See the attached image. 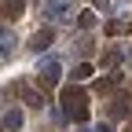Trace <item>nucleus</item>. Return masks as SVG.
<instances>
[{"label":"nucleus","instance_id":"nucleus-1","mask_svg":"<svg viewBox=\"0 0 132 132\" xmlns=\"http://www.w3.org/2000/svg\"><path fill=\"white\" fill-rule=\"evenodd\" d=\"M62 106H66V118L77 121V125H85L88 121V95L81 92V88H62Z\"/></svg>","mask_w":132,"mask_h":132},{"label":"nucleus","instance_id":"nucleus-2","mask_svg":"<svg viewBox=\"0 0 132 132\" xmlns=\"http://www.w3.org/2000/svg\"><path fill=\"white\" fill-rule=\"evenodd\" d=\"M59 81H62V62H59L55 55L40 59V62H37V85H40V88H55Z\"/></svg>","mask_w":132,"mask_h":132},{"label":"nucleus","instance_id":"nucleus-3","mask_svg":"<svg viewBox=\"0 0 132 132\" xmlns=\"http://www.w3.org/2000/svg\"><path fill=\"white\" fill-rule=\"evenodd\" d=\"M73 0H44V19L48 22H73Z\"/></svg>","mask_w":132,"mask_h":132},{"label":"nucleus","instance_id":"nucleus-4","mask_svg":"<svg viewBox=\"0 0 132 132\" xmlns=\"http://www.w3.org/2000/svg\"><path fill=\"white\" fill-rule=\"evenodd\" d=\"M52 44H55V29H52V26H44V29H37V33L29 37V48H33V52H48Z\"/></svg>","mask_w":132,"mask_h":132},{"label":"nucleus","instance_id":"nucleus-5","mask_svg":"<svg viewBox=\"0 0 132 132\" xmlns=\"http://www.w3.org/2000/svg\"><path fill=\"white\" fill-rule=\"evenodd\" d=\"M26 11V0H0V15L4 19H19Z\"/></svg>","mask_w":132,"mask_h":132},{"label":"nucleus","instance_id":"nucleus-6","mask_svg":"<svg viewBox=\"0 0 132 132\" xmlns=\"http://www.w3.org/2000/svg\"><path fill=\"white\" fill-rule=\"evenodd\" d=\"M11 52H15V33H11L7 26H0V55L7 59Z\"/></svg>","mask_w":132,"mask_h":132},{"label":"nucleus","instance_id":"nucleus-7","mask_svg":"<svg viewBox=\"0 0 132 132\" xmlns=\"http://www.w3.org/2000/svg\"><path fill=\"white\" fill-rule=\"evenodd\" d=\"M22 121H26V118H22V110H19V106H11V110L4 114V128H11V132H19Z\"/></svg>","mask_w":132,"mask_h":132},{"label":"nucleus","instance_id":"nucleus-8","mask_svg":"<svg viewBox=\"0 0 132 132\" xmlns=\"http://www.w3.org/2000/svg\"><path fill=\"white\" fill-rule=\"evenodd\" d=\"M19 92H22V99H26V103H29V106H33V110H44V106H48V99H44V95H37V92H29V88H26V85H22V88H19Z\"/></svg>","mask_w":132,"mask_h":132},{"label":"nucleus","instance_id":"nucleus-9","mask_svg":"<svg viewBox=\"0 0 132 132\" xmlns=\"http://www.w3.org/2000/svg\"><path fill=\"white\" fill-rule=\"evenodd\" d=\"M77 26H81V29H92V26H95V11H88V7L77 11Z\"/></svg>","mask_w":132,"mask_h":132},{"label":"nucleus","instance_id":"nucleus-10","mask_svg":"<svg viewBox=\"0 0 132 132\" xmlns=\"http://www.w3.org/2000/svg\"><path fill=\"white\" fill-rule=\"evenodd\" d=\"M92 73H95V70H92V62H77V66H73V81H88Z\"/></svg>","mask_w":132,"mask_h":132},{"label":"nucleus","instance_id":"nucleus-11","mask_svg":"<svg viewBox=\"0 0 132 132\" xmlns=\"http://www.w3.org/2000/svg\"><path fill=\"white\" fill-rule=\"evenodd\" d=\"M128 29H132V26H128V22H118V19L106 22V33H110V37H121V33H128Z\"/></svg>","mask_w":132,"mask_h":132},{"label":"nucleus","instance_id":"nucleus-12","mask_svg":"<svg viewBox=\"0 0 132 132\" xmlns=\"http://www.w3.org/2000/svg\"><path fill=\"white\" fill-rule=\"evenodd\" d=\"M110 118H128V103L125 99H114L110 103Z\"/></svg>","mask_w":132,"mask_h":132},{"label":"nucleus","instance_id":"nucleus-13","mask_svg":"<svg viewBox=\"0 0 132 132\" xmlns=\"http://www.w3.org/2000/svg\"><path fill=\"white\" fill-rule=\"evenodd\" d=\"M118 62H121V52H118V48H110V52L103 55V70H114Z\"/></svg>","mask_w":132,"mask_h":132},{"label":"nucleus","instance_id":"nucleus-14","mask_svg":"<svg viewBox=\"0 0 132 132\" xmlns=\"http://www.w3.org/2000/svg\"><path fill=\"white\" fill-rule=\"evenodd\" d=\"M92 132H114V128H110V125H106V121H103V125H95V128H92Z\"/></svg>","mask_w":132,"mask_h":132},{"label":"nucleus","instance_id":"nucleus-15","mask_svg":"<svg viewBox=\"0 0 132 132\" xmlns=\"http://www.w3.org/2000/svg\"><path fill=\"white\" fill-rule=\"evenodd\" d=\"M77 132H92V128H77Z\"/></svg>","mask_w":132,"mask_h":132},{"label":"nucleus","instance_id":"nucleus-16","mask_svg":"<svg viewBox=\"0 0 132 132\" xmlns=\"http://www.w3.org/2000/svg\"><path fill=\"white\" fill-rule=\"evenodd\" d=\"M0 125H4V121H0Z\"/></svg>","mask_w":132,"mask_h":132}]
</instances>
